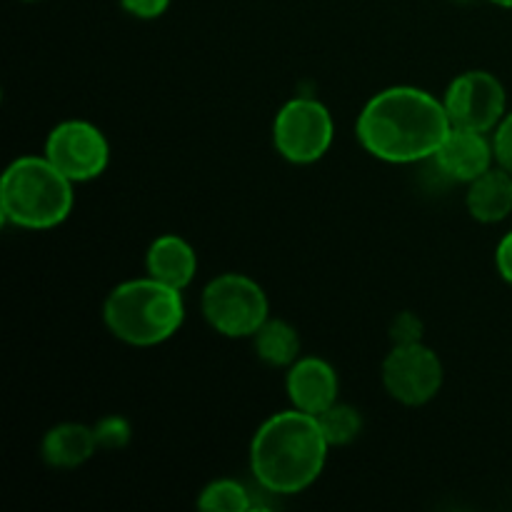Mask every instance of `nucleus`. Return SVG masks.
Segmentation results:
<instances>
[{
  "mask_svg": "<svg viewBox=\"0 0 512 512\" xmlns=\"http://www.w3.org/2000/svg\"><path fill=\"white\" fill-rule=\"evenodd\" d=\"M465 205H468L470 218L478 223H503L512 213V173L500 165L485 170L480 178L468 183Z\"/></svg>",
  "mask_w": 512,
  "mask_h": 512,
  "instance_id": "obj_13",
  "label": "nucleus"
},
{
  "mask_svg": "<svg viewBox=\"0 0 512 512\" xmlns=\"http://www.w3.org/2000/svg\"><path fill=\"white\" fill-rule=\"evenodd\" d=\"M198 508L205 512H248L253 503H250L248 490L238 480L223 478L205 485L198 498Z\"/></svg>",
  "mask_w": 512,
  "mask_h": 512,
  "instance_id": "obj_17",
  "label": "nucleus"
},
{
  "mask_svg": "<svg viewBox=\"0 0 512 512\" xmlns=\"http://www.w3.org/2000/svg\"><path fill=\"white\" fill-rule=\"evenodd\" d=\"M455 3H473V0H455Z\"/></svg>",
  "mask_w": 512,
  "mask_h": 512,
  "instance_id": "obj_24",
  "label": "nucleus"
},
{
  "mask_svg": "<svg viewBox=\"0 0 512 512\" xmlns=\"http://www.w3.org/2000/svg\"><path fill=\"white\" fill-rule=\"evenodd\" d=\"M145 270L150 278L175 290H185L198 273V255L180 235H160L145 253Z\"/></svg>",
  "mask_w": 512,
  "mask_h": 512,
  "instance_id": "obj_12",
  "label": "nucleus"
},
{
  "mask_svg": "<svg viewBox=\"0 0 512 512\" xmlns=\"http://www.w3.org/2000/svg\"><path fill=\"white\" fill-rule=\"evenodd\" d=\"M285 390L293 408L308 415H320L338 400V373L323 358L300 355L285 375Z\"/></svg>",
  "mask_w": 512,
  "mask_h": 512,
  "instance_id": "obj_11",
  "label": "nucleus"
},
{
  "mask_svg": "<svg viewBox=\"0 0 512 512\" xmlns=\"http://www.w3.org/2000/svg\"><path fill=\"white\" fill-rule=\"evenodd\" d=\"M200 308L215 333L225 338H253L270 318V303L260 283L243 273H223L200 295Z\"/></svg>",
  "mask_w": 512,
  "mask_h": 512,
  "instance_id": "obj_5",
  "label": "nucleus"
},
{
  "mask_svg": "<svg viewBox=\"0 0 512 512\" xmlns=\"http://www.w3.org/2000/svg\"><path fill=\"white\" fill-rule=\"evenodd\" d=\"M255 355L270 368H290L300 358V335L288 320L268 318L253 335Z\"/></svg>",
  "mask_w": 512,
  "mask_h": 512,
  "instance_id": "obj_15",
  "label": "nucleus"
},
{
  "mask_svg": "<svg viewBox=\"0 0 512 512\" xmlns=\"http://www.w3.org/2000/svg\"><path fill=\"white\" fill-rule=\"evenodd\" d=\"M423 330V320L415 313H410V310H403V313L395 315L393 323H390V340H393V345L423 343Z\"/></svg>",
  "mask_w": 512,
  "mask_h": 512,
  "instance_id": "obj_19",
  "label": "nucleus"
},
{
  "mask_svg": "<svg viewBox=\"0 0 512 512\" xmlns=\"http://www.w3.org/2000/svg\"><path fill=\"white\" fill-rule=\"evenodd\" d=\"M120 5L125 8V13H130L133 18L140 20H153L168 10L170 0H120Z\"/></svg>",
  "mask_w": 512,
  "mask_h": 512,
  "instance_id": "obj_21",
  "label": "nucleus"
},
{
  "mask_svg": "<svg viewBox=\"0 0 512 512\" xmlns=\"http://www.w3.org/2000/svg\"><path fill=\"white\" fill-rule=\"evenodd\" d=\"M73 180L45 155H23L0 178V213L23 230H50L73 210Z\"/></svg>",
  "mask_w": 512,
  "mask_h": 512,
  "instance_id": "obj_4",
  "label": "nucleus"
},
{
  "mask_svg": "<svg viewBox=\"0 0 512 512\" xmlns=\"http://www.w3.org/2000/svg\"><path fill=\"white\" fill-rule=\"evenodd\" d=\"M490 3L500 5V8H512V0H490Z\"/></svg>",
  "mask_w": 512,
  "mask_h": 512,
  "instance_id": "obj_23",
  "label": "nucleus"
},
{
  "mask_svg": "<svg viewBox=\"0 0 512 512\" xmlns=\"http://www.w3.org/2000/svg\"><path fill=\"white\" fill-rule=\"evenodd\" d=\"M495 265H498L500 278L512 285V230L503 235V240L495 248Z\"/></svg>",
  "mask_w": 512,
  "mask_h": 512,
  "instance_id": "obj_22",
  "label": "nucleus"
},
{
  "mask_svg": "<svg viewBox=\"0 0 512 512\" xmlns=\"http://www.w3.org/2000/svg\"><path fill=\"white\" fill-rule=\"evenodd\" d=\"M93 430L95 440H98V448L103 450H123L130 443V435H133L130 423L125 418H120V415H108Z\"/></svg>",
  "mask_w": 512,
  "mask_h": 512,
  "instance_id": "obj_18",
  "label": "nucleus"
},
{
  "mask_svg": "<svg viewBox=\"0 0 512 512\" xmlns=\"http://www.w3.org/2000/svg\"><path fill=\"white\" fill-rule=\"evenodd\" d=\"M383 385L393 400L408 408L430 403L443 388L445 370L438 353L425 343L393 345L383 360Z\"/></svg>",
  "mask_w": 512,
  "mask_h": 512,
  "instance_id": "obj_8",
  "label": "nucleus"
},
{
  "mask_svg": "<svg viewBox=\"0 0 512 512\" xmlns=\"http://www.w3.org/2000/svg\"><path fill=\"white\" fill-rule=\"evenodd\" d=\"M443 105L455 128L493 133L508 113V95L503 83L488 70H468L448 85Z\"/></svg>",
  "mask_w": 512,
  "mask_h": 512,
  "instance_id": "obj_9",
  "label": "nucleus"
},
{
  "mask_svg": "<svg viewBox=\"0 0 512 512\" xmlns=\"http://www.w3.org/2000/svg\"><path fill=\"white\" fill-rule=\"evenodd\" d=\"M493 150H495V165L505 168L512 173V110L505 113V118L500 120L498 128L493 130Z\"/></svg>",
  "mask_w": 512,
  "mask_h": 512,
  "instance_id": "obj_20",
  "label": "nucleus"
},
{
  "mask_svg": "<svg viewBox=\"0 0 512 512\" xmlns=\"http://www.w3.org/2000/svg\"><path fill=\"white\" fill-rule=\"evenodd\" d=\"M45 158L73 183L100 178L110 163L108 138L88 120H63L45 140Z\"/></svg>",
  "mask_w": 512,
  "mask_h": 512,
  "instance_id": "obj_7",
  "label": "nucleus"
},
{
  "mask_svg": "<svg viewBox=\"0 0 512 512\" xmlns=\"http://www.w3.org/2000/svg\"><path fill=\"white\" fill-rule=\"evenodd\" d=\"M450 128L443 100L423 88L393 85L365 103L355 133L373 158L405 165L433 158Z\"/></svg>",
  "mask_w": 512,
  "mask_h": 512,
  "instance_id": "obj_1",
  "label": "nucleus"
},
{
  "mask_svg": "<svg viewBox=\"0 0 512 512\" xmlns=\"http://www.w3.org/2000/svg\"><path fill=\"white\" fill-rule=\"evenodd\" d=\"M105 328L123 343L150 348L173 338L185 320L180 290L150 278L115 285L103 303Z\"/></svg>",
  "mask_w": 512,
  "mask_h": 512,
  "instance_id": "obj_3",
  "label": "nucleus"
},
{
  "mask_svg": "<svg viewBox=\"0 0 512 512\" xmlns=\"http://www.w3.org/2000/svg\"><path fill=\"white\" fill-rule=\"evenodd\" d=\"M328 440L315 415L298 408L275 413L255 430L250 470L263 490L298 495L320 478L328 460Z\"/></svg>",
  "mask_w": 512,
  "mask_h": 512,
  "instance_id": "obj_2",
  "label": "nucleus"
},
{
  "mask_svg": "<svg viewBox=\"0 0 512 512\" xmlns=\"http://www.w3.org/2000/svg\"><path fill=\"white\" fill-rule=\"evenodd\" d=\"M315 418H318V425L320 430H323L330 448L350 445L353 440L360 438V433H363V415H360V410L348 403H340V400H335L328 410H323V413L315 415Z\"/></svg>",
  "mask_w": 512,
  "mask_h": 512,
  "instance_id": "obj_16",
  "label": "nucleus"
},
{
  "mask_svg": "<svg viewBox=\"0 0 512 512\" xmlns=\"http://www.w3.org/2000/svg\"><path fill=\"white\" fill-rule=\"evenodd\" d=\"M333 115L320 100L293 98L273 120V145L285 160L310 165L323 158L333 145Z\"/></svg>",
  "mask_w": 512,
  "mask_h": 512,
  "instance_id": "obj_6",
  "label": "nucleus"
},
{
  "mask_svg": "<svg viewBox=\"0 0 512 512\" xmlns=\"http://www.w3.org/2000/svg\"><path fill=\"white\" fill-rule=\"evenodd\" d=\"M28 3H35V0H28Z\"/></svg>",
  "mask_w": 512,
  "mask_h": 512,
  "instance_id": "obj_25",
  "label": "nucleus"
},
{
  "mask_svg": "<svg viewBox=\"0 0 512 512\" xmlns=\"http://www.w3.org/2000/svg\"><path fill=\"white\" fill-rule=\"evenodd\" d=\"M430 160H435L440 173L448 175L450 180L473 183L485 170L493 168V138H488V133H480V130L455 128L453 125Z\"/></svg>",
  "mask_w": 512,
  "mask_h": 512,
  "instance_id": "obj_10",
  "label": "nucleus"
},
{
  "mask_svg": "<svg viewBox=\"0 0 512 512\" xmlns=\"http://www.w3.org/2000/svg\"><path fill=\"white\" fill-rule=\"evenodd\" d=\"M98 450L95 430L80 423H60L40 440V458L58 470H73L88 463Z\"/></svg>",
  "mask_w": 512,
  "mask_h": 512,
  "instance_id": "obj_14",
  "label": "nucleus"
}]
</instances>
